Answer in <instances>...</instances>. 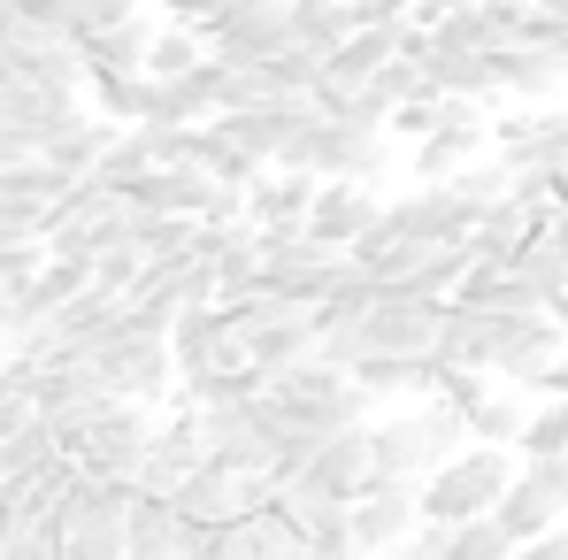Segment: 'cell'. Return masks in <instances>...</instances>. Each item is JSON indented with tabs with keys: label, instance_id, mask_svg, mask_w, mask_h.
<instances>
[{
	"label": "cell",
	"instance_id": "1",
	"mask_svg": "<svg viewBox=\"0 0 568 560\" xmlns=\"http://www.w3.org/2000/svg\"><path fill=\"white\" fill-rule=\"evenodd\" d=\"M270 170L362 177V185H377V177H384V131H369V123H346V115H315V123H300V131L277 146V162H270Z\"/></svg>",
	"mask_w": 568,
	"mask_h": 560
},
{
	"label": "cell",
	"instance_id": "2",
	"mask_svg": "<svg viewBox=\"0 0 568 560\" xmlns=\"http://www.w3.org/2000/svg\"><path fill=\"white\" fill-rule=\"evenodd\" d=\"M507 483H515V461H507L499 446L476 438V446L446 454V461L423 476V522H469V515H491Z\"/></svg>",
	"mask_w": 568,
	"mask_h": 560
},
{
	"label": "cell",
	"instance_id": "3",
	"mask_svg": "<svg viewBox=\"0 0 568 560\" xmlns=\"http://www.w3.org/2000/svg\"><path fill=\"white\" fill-rule=\"evenodd\" d=\"M146 446H154V415H146V399H115L70 454H78V468L100 476V483H139Z\"/></svg>",
	"mask_w": 568,
	"mask_h": 560
},
{
	"label": "cell",
	"instance_id": "4",
	"mask_svg": "<svg viewBox=\"0 0 568 560\" xmlns=\"http://www.w3.org/2000/svg\"><path fill=\"white\" fill-rule=\"evenodd\" d=\"M100 369V384H115L123 399H170V384H178V354H170V338H146V330H108L93 354H85Z\"/></svg>",
	"mask_w": 568,
	"mask_h": 560
},
{
	"label": "cell",
	"instance_id": "5",
	"mask_svg": "<svg viewBox=\"0 0 568 560\" xmlns=\"http://www.w3.org/2000/svg\"><path fill=\"white\" fill-rule=\"evenodd\" d=\"M415 522H423V483H407V476H377V483L354 499V553H362V560L392 553L399 538H415Z\"/></svg>",
	"mask_w": 568,
	"mask_h": 560
},
{
	"label": "cell",
	"instance_id": "6",
	"mask_svg": "<svg viewBox=\"0 0 568 560\" xmlns=\"http://www.w3.org/2000/svg\"><path fill=\"white\" fill-rule=\"evenodd\" d=\"M377 215H384L377 185H362V177H323V185H315V207H307V238L354 254V246L377 231Z\"/></svg>",
	"mask_w": 568,
	"mask_h": 560
},
{
	"label": "cell",
	"instance_id": "7",
	"mask_svg": "<svg viewBox=\"0 0 568 560\" xmlns=\"http://www.w3.org/2000/svg\"><path fill=\"white\" fill-rule=\"evenodd\" d=\"M170 354H178V376H200V369H239L246 362V338L231 330L223 307H185L178 330H170Z\"/></svg>",
	"mask_w": 568,
	"mask_h": 560
},
{
	"label": "cell",
	"instance_id": "8",
	"mask_svg": "<svg viewBox=\"0 0 568 560\" xmlns=\"http://www.w3.org/2000/svg\"><path fill=\"white\" fill-rule=\"evenodd\" d=\"M200 461H207V430H200V415L185 407L178 422H154V446H146V461H139V491L170 499Z\"/></svg>",
	"mask_w": 568,
	"mask_h": 560
},
{
	"label": "cell",
	"instance_id": "9",
	"mask_svg": "<svg viewBox=\"0 0 568 560\" xmlns=\"http://www.w3.org/2000/svg\"><path fill=\"white\" fill-rule=\"evenodd\" d=\"M568 354V330L554 315H507V338H499V362L491 376H507V384H546V369Z\"/></svg>",
	"mask_w": 568,
	"mask_h": 560
},
{
	"label": "cell",
	"instance_id": "10",
	"mask_svg": "<svg viewBox=\"0 0 568 560\" xmlns=\"http://www.w3.org/2000/svg\"><path fill=\"white\" fill-rule=\"evenodd\" d=\"M315 338H323V307H315V299H292L277 323H262V330L246 338V362L262 376L300 369V362H315Z\"/></svg>",
	"mask_w": 568,
	"mask_h": 560
},
{
	"label": "cell",
	"instance_id": "11",
	"mask_svg": "<svg viewBox=\"0 0 568 560\" xmlns=\"http://www.w3.org/2000/svg\"><path fill=\"white\" fill-rule=\"evenodd\" d=\"M446 299H377L369 307V354H438Z\"/></svg>",
	"mask_w": 568,
	"mask_h": 560
},
{
	"label": "cell",
	"instance_id": "12",
	"mask_svg": "<svg viewBox=\"0 0 568 560\" xmlns=\"http://www.w3.org/2000/svg\"><path fill=\"white\" fill-rule=\"evenodd\" d=\"M307 483L354 507V499H362V491L377 483V454H369V422H354V430L323 438V454H315V468H307Z\"/></svg>",
	"mask_w": 568,
	"mask_h": 560
},
{
	"label": "cell",
	"instance_id": "13",
	"mask_svg": "<svg viewBox=\"0 0 568 560\" xmlns=\"http://www.w3.org/2000/svg\"><path fill=\"white\" fill-rule=\"evenodd\" d=\"M423 78H430V93H454V100H491L499 93V62L484 54V47H438L430 31H423Z\"/></svg>",
	"mask_w": 568,
	"mask_h": 560
},
{
	"label": "cell",
	"instance_id": "14",
	"mask_svg": "<svg viewBox=\"0 0 568 560\" xmlns=\"http://www.w3.org/2000/svg\"><path fill=\"white\" fill-rule=\"evenodd\" d=\"M491 515H499V530H507L515 546H530V538L561 530L568 507H561V491H554V483H546L538 468H515V483L499 491V507H491Z\"/></svg>",
	"mask_w": 568,
	"mask_h": 560
},
{
	"label": "cell",
	"instance_id": "15",
	"mask_svg": "<svg viewBox=\"0 0 568 560\" xmlns=\"http://www.w3.org/2000/svg\"><path fill=\"white\" fill-rule=\"evenodd\" d=\"M207 192H215V177L200 162H154L123 200L131 207H154V215H207Z\"/></svg>",
	"mask_w": 568,
	"mask_h": 560
},
{
	"label": "cell",
	"instance_id": "16",
	"mask_svg": "<svg viewBox=\"0 0 568 560\" xmlns=\"http://www.w3.org/2000/svg\"><path fill=\"white\" fill-rule=\"evenodd\" d=\"M546 223H554V215H538V207H530L523 192H507V200H491V207L476 215L469 246L484 254V262H515V254H523V246H530V238H538Z\"/></svg>",
	"mask_w": 568,
	"mask_h": 560
},
{
	"label": "cell",
	"instance_id": "17",
	"mask_svg": "<svg viewBox=\"0 0 568 560\" xmlns=\"http://www.w3.org/2000/svg\"><path fill=\"white\" fill-rule=\"evenodd\" d=\"M315 185L323 177H307V170H262L254 192H246V215L262 223V231H307V207H315Z\"/></svg>",
	"mask_w": 568,
	"mask_h": 560
},
{
	"label": "cell",
	"instance_id": "18",
	"mask_svg": "<svg viewBox=\"0 0 568 560\" xmlns=\"http://www.w3.org/2000/svg\"><path fill=\"white\" fill-rule=\"evenodd\" d=\"M185 530L192 522L170 499H154V491L131 499V560H185Z\"/></svg>",
	"mask_w": 568,
	"mask_h": 560
},
{
	"label": "cell",
	"instance_id": "19",
	"mask_svg": "<svg viewBox=\"0 0 568 560\" xmlns=\"http://www.w3.org/2000/svg\"><path fill=\"white\" fill-rule=\"evenodd\" d=\"M154 31H162V23L123 16V23H108V31H85V39H78V54H85V70H146Z\"/></svg>",
	"mask_w": 568,
	"mask_h": 560
},
{
	"label": "cell",
	"instance_id": "20",
	"mask_svg": "<svg viewBox=\"0 0 568 560\" xmlns=\"http://www.w3.org/2000/svg\"><path fill=\"white\" fill-rule=\"evenodd\" d=\"M491 62H499V93H523V100H546L568 78V54H554V47H499Z\"/></svg>",
	"mask_w": 568,
	"mask_h": 560
},
{
	"label": "cell",
	"instance_id": "21",
	"mask_svg": "<svg viewBox=\"0 0 568 560\" xmlns=\"http://www.w3.org/2000/svg\"><path fill=\"white\" fill-rule=\"evenodd\" d=\"M131 246H139L146 262H170V254L200 246V215H154V207H131Z\"/></svg>",
	"mask_w": 568,
	"mask_h": 560
},
{
	"label": "cell",
	"instance_id": "22",
	"mask_svg": "<svg viewBox=\"0 0 568 560\" xmlns=\"http://www.w3.org/2000/svg\"><path fill=\"white\" fill-rule=\"evenodd\" d=\"M438 560H515V538L499 530V515H469V522H446Z\"/></svg>",
	"mask_w": 568,
	"mask_h": 560
},
{
	"label": "cell",
	"instance_id": "23",
	"mask_svg": "<svg viewBox=\"0 0 568 560\" xmlns=\"http://www.w3.org/2000/svg\"><path fill=\"white\" fill-rule=\"evenodd\" d=\"M146 170H154V146H146V131H139V123H123V131L108 139V154H100L93 177H100L108 192H131L139 177H146Z\"/></svg>",
	"mask_w": 568,
	"mask_h": 560
},
{
	"label": "cell",
	"instance_id": "24",
	"mask_svg": "<svg viewBox=\"0 0 568 560\" xmlns=\"http://www.w3.org/2000/svg\"><path fill=\"white\" fill-rule=\"evenodd\" d=\"M430 362L438 354H362V391L369 399H384V391H423V376H430Z\"/></svg>",
	"mask_w": 568,
	"mask_h": 560
},
{
	"label": "cell",
	"instance_id": "25",
	"mask_svg": "<svg viewBox=\"0 0 568 560\" xmlns=\"http://www.w3.org/2000/svg\"><path fill=\"white\" fill-rule=\"evenodd\" d=\"M200 62H207V39H200L192 23H162L154 47H146V78H185Z\"/></svg>",
	"mask_w": 568,
	"mask_h": 560
},
{
	"label": "cell",
	"instance_id": "26",
	"mask_svg": "<svg viewBox=\"0 0 568 560\" xmlns=\"http://www.w3.org/2000/svg\"><path fill=\"white\" fill-rule=\"evenodd\" d=\"M515 454H523V461H538V454H568V391H554V399H546V407L523 422Z\"/></svg>",
	"mask_w": 568,
	"mask_h": 560
},
{
	"label": "cell",
	"instance_id": "27",
	"mask_svg": "<svg viewBox=\"0 0 568 560\" xmlns=\"http://www.w3.org/2000/svg\"><path fill=\"white\" fill-rule=\"evenodd\" d=\"M523 422H530V415H523L507 391H484V399L469 407V438H484V446H515V438H523Z\"/></svg>",
	"mask_w": 568,
	"mask_h": 560
},
{
	"label": "cell",
	"instance_id": "28",
	"mask_svg": "<svg viewBox=\"0 0 568 560\" xmlns=\"http://www.w3.org/2000/svg\"><path fill=\"white\" fill-rule=\"evenodd\" d=\"M515 560H568V530H546V538L515 546Z\"/></svg>",
	"mask_w": 568,
	"mask_h": 560
},
{
	"label": "cell",
	"instance_id": "29",
	"mask_svg": "<svg viewBox=\"0 0 568 560\" xmlns=\"http://www.w3.org/2000/svg\"><path fill=\"white\" fill-rule=\"evenodd\" d=\"M454 8H469V0H415V23H438V16H454Z\"/></svg>",
	"mask_w": 568,
	"mask_h": 560
}]
</instances>
